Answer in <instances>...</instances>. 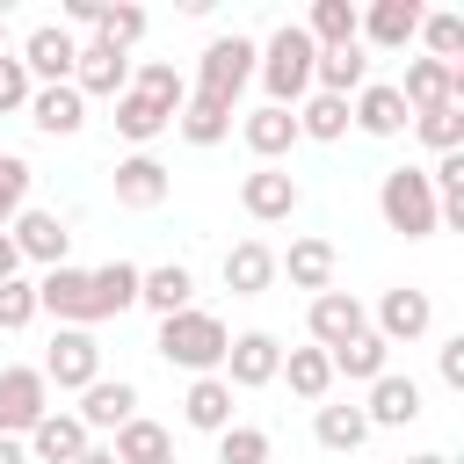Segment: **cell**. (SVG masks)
Masks as SVG:
<instances>
[{"mask_svg": "<svg viewBox=\"0 0 464 464\" xmlns=\"http://www.w3.org/2000/svg\"><path fill=\"white\" fill-rule=\"evenodd\" d=\"M109 457H116V464H160V457H174V435H167L160 420H145V413H130V420L116 428V442H109Z\"/></svg>", "mask_w": 464, "mask_h": 464, "instance_id": "d6a6232c", "label": "cell"}, {"mask_svg": "<svg viewBox=\"0 0 464 464\" xmlns=\"http://www.w3.org/2000/svg\"><path fill=\"white\" fill-rule=\"evenodd\" d=\"M297 29L312 36V51H341V44H355L362 7H355V0H312V14H304Z\"/></svg>", "mask_w": 464, "mask_h": 464, "instance_id": "f546056e", "label": "cell"}, {"mask_svg": "<svg viewBox=\"0 0 464 464\" xmlns=\"http://www.w3.org/2000/svg\"><path fill=\"white\" fill-rule=\"evenodd\" d=\"M29 319H36V283H29V276L0 283V334H22Z\"/></svg>", "mask_w": 464, "mask_h": 464, "instance_id": "ee69618b", "label": "cell"}, {"mask_svg": "<svg viewBox=\"0 0 464 464\" xmlns=\"http://www.w3.org/2000/svg\"><path fill=\"white\" fill-rule=\"evenodd\" d=\"M435 160L442 152H464V109H413V123H406Z\"/></svg>", "mask_w": 464, "mask_h": 464, "instance_id": "f35d334b", "label": "cell"}, {"mask_svg": "<svg viewBox=\"0 0 464 464\" xmlns=\"http://www.w3.org/2000/svg\"><path fill=\"white\" fill-rule=\"evenodd\" d=\"M218 276H225L232 297H261V290H276V246L268 239H232L225 261H218Z\"/></svg>", "mask_w": 464, "mask_h": 464, "instance_id": "ffe728a7", "label": "cell"}, {"mask_svg": "<svg viewBox=\"0 0 464 464\" xmlns=\"http://www.w3.org/2000/svg\"><path fill=\"white\" fill-rule=\"evenodd\" d=\"M406 464H450V457H442V450H420V457H406Z\"/></svg>", "mask_w": 464, "mask_h": 464, "instance_id": "816d5d0a", "label": "cell"}, {"mask_svg": "<svg viewBox=\"0 0 464 464\" xmlns=\"http://www.w3.org/2000/svg\"><path fill=\"white\" fill-rule=\"evenodd\" d=\"M435 370H442V384H450V392H464V334H450V341L435 348Z\"/></svg>", "mask_w": 464, "mask_h": 464, "instance_id": "bcb514c9", "label": "cell"}, {"mask_svg": "<svg viewBox=\"0 0 464 464\" xmlns=\"http://www.w3.org/2000/svg\"><path fill=\"white\" fill-rule=\"evenodd\" d=\"M29 72H22V58L14 51H0V116H14V109H29Z\"/></svg>", "mask_w": 464, "mask_h": 464, "instance_id": "f6af8a7d", "label": "cell"}, {"mask_svg": "<svg viewBox=\"0 0 464 464\" xmlns=\"http://www.w3.org/2000/svg\"><path fill=\"white\" fill-rule=\"evenodd\" d=\"M239 210H246L254 225H283V218L297 210V174H290V167H254V174L239 181Z\"/></svg>", "mask_w": 464, "mask_h": 464, "instance_id": "9a60e30c", "label": "cell"}, {"mask_svg": "<svg viewBox=\"0 0 464 464\" xmlns=\"http://www.w3.org/2000/svg\"><path fill=\"white\" fill-rule=\"evenodd\" d=\"M94 14H102V0H65V22H80V29H94Z\"/></svg>", "mask_w": 464, "mask_h": 464, "instance_id": "7dc6e473", "label": "cell"}, {"mask_svg": "<svg viewBox=\"0 0 464 464\" xmlns=\"http://www.w3.org/2000/svg\"><path fill=\"white\" fill-rule=\"evenodd\" d=\"M290 116H297V138H319V145L348 138V102H341V94H304Z\"/></svg>", "mask_w": 464, "mask_h": 464, "instance_id": "d590c367", "label": "cell"}, {"mask_svg": "<svg viewBox=\"0 0 464 464\" xmlns=\"http://www.w3.org/2000/svg\"><path fill=\"white\" fill-rule=\"evenodd\" d=\"M181 420L196 428V435H225L239 413H232V384L225 377H188V392H181Z\"/></svg>", "mask_w": 464, "mask_h": 464, "instance_id": "4316f807", "label": "cell"}, {"mask_svg": "<svg viewBox=\"0 0 464 464\" xmlns=\"http://www.w3.org/2000/svg\"><path fill=\"white\" fill-rule=\"evenodd\" d=\"M29 181H36V174H29V160H22V152H0V232L29 210Z\"/></svg>", "mask_w": 464, "mask_h": 464, "instance_id": "b9f144b4", "label": "cell"}, {"mask_svg": "<svg viewBox=\"0 0 464 464\" xmlns=\"http://www.w3.org/2000/svg\"><path fill=\"white\" fill-rule=\"evenodd\" d=\"M44 413H51V384H44V370H36V362H7V370H0V435L22 442Z\"/></svg>", "mask_w": 464, "mask_h": 464, "instance_id": "52a82bcc", "label": "cell"}, {"mask_svg": "<svg viewBox=\"0 0 464 464\" xmlns=\"http://www.w3.org/2000/svg\"><path fill=\"white\" fill-rule=\"evenodd\" d=\"M7 239H14V254H22V261H36V268H65V246H72L65 218H58V210H44V203H29V210L7 225Z\"/></svg>", "mask_w": 464, "mask_h": 464, "instance_id": "7c38bea8", "label": "cell"}, {"mask_svg": "<svg viewBox=\"0 0 464 464\" xmlns=\"http://www.w3.org/2000/svg\"><path fill=\"white\" fill-rule=\"evenodd\" d=\"M160 362L167 370H188V377H218L225 370V348H232V334H225V319L218 312H203V304H188V312H174V319H160Z\"/></svg>", "mask_w": 464, "mask_h": 464, "instance_id": "6da1fadb", "label": "cell"}, {"mask_svg": "<svg viewBox=\"0 0 464 464\" xmlns=\"http://www.w3.org/2000/svg\"><path fill=\"white\" fill-rule=\"evenodd\" d=\"M72 87H80V102H116L123 87H130V51H109V44H80V58H72Z\"/></svg>", "mask_w": 464, "mask_h": 464, "instance_id": "4fadbf2b", "label": "cell"}, {"mask_svg": "<svg viewBox=\"0 0 464 464\" xmlns=\"http://www.w3.org/2000/svg\"><path fill=\"white\" fill-rule=\"evenodd\" d=\"M109 188H116V203H123V210H160V203H167V188H174V174H167L152 152H123V160H116V174H109Z\"/></svg>", "mask_w": 464, "mask_h": 464, "instance_id": "5bb4252c", "label": "cell"}, {"mask_svg": "<svg viewBox=\"0 0 464 464\" xmlns=\"http://www.w3.org/2000/svg\"><path fill=\"white\" fill-rule=\"evenodd\" d=\"M72 413H80V428H87V435H116V428L138 413V384H130V377H94V384L80 392V406H72Z\"/></svg>", "mask_w": 464, "mask_h": 464, "instance_id": "e0dca14e", "label": "cell"}, {"mask_svg": "<svg viewBox=\"0 0 464 464\" xmlns=\"http://www.w3.org/2000/svg\"><path fill=\"white\" fill-rule=\"evenodd\" d=\"M0 464H29V450H22L14 435H0Z\"/></svg>", "mask_w": 464, "mask_h": 464, "instance_id": "681fc988", "label": "cell"}, {"mask_svg": "<svg viewBox=\"0 0 464 464\" xmlns=\"http://www.w3.org/2000/svg\"><path fill=\"white\" fill-rule=\"evenodd\" d=\"M377 218H384L399 239H428V232H442V225H435L428 167H392V174L377 181Z\"/></svg>", "mask_w": 464, "mask_h": 464, "instance_id": "3957f363", "label": "cell"}, {"mask_svg": "<svg viewBox=\"0 0 464 464\" xmlns=\"http://www.w3.org/2000/svg\"><path fill=\"white\" fill-rule=\"evenodd\" d=\"M72 464H116V457H109V450H102V442H87V450H80V457H72Z\"/></svg>", "mask_w": 464, "mask_h": 464, "instance_id": "f907efd6", "label": "cell"}, {"mask_svg": "<svg viewBox=\"0 0 464 464\" xmlns=\"http://www.w3.org/2000/svg\"><path fill=\"white\" fill-rule=\"evenodd\" d=\"M420 44H428L435 65H464V14H450V7L420 14Z\"/></svg>", "mask_w": 464, "mask_h": 464, "instance_id": "ab89813d", "label": "cell"}, {"mask_svg": "<svg viewBox=\"0 0 464 464\" xmlns=\"http://www.w3.org/2000/svg\"><path fill=\"white\" fill-rule=\"evenodd\" d=\"M87 442H94V435L80 428V413H58V406H51V413H44V420H36L29 435H22L29 464H72V457H80Z\"/></svg>", "mask_w": 464, "mask_h": 464, "instance_id": "603a6c76", "label": "cell"}, {"mask_svg": "<svg viewBox=\"0 0 464 464\" xmlns=\"http://www.w3.org/2000/svg\"><path fill=\"white\" fill-rule=\"evenodd\" d=\"M428 326H435V297H428V290L399 283V290H384V297H377V319H370V334H377L384 348H413Z\"/></svg>", "mask_w": 464, "mask_h": 464, "instance_id": "9c48e42d", "label": "cell"}, {"mask_svg": "<svg viewBox=\"0 0 464 464\" xmlns=\"http://www.w3.org/2000/svg\"><path fill=\"white\" fill-rule=\"evenodd\" d=\"M362 87H370V51H362V44H341V51H319V58H312V94L355 102Z\"/></svg>", "mask_w": 464, "mask_h": 464, "instance_id": "cb8c5ba5", "label": "cell"}, {"mask_svg": "<svg viewBox=\"0 0 464 464\" xmlns=\"http://www.w3.org/2000/svg\"><path fill=\"white\" fill-rule=\"evenodd\" d=\"M326 362H334V377H348V384H377V377L392 370V348H384L377 334H355V341L326 348Z\"/></svg>", "mask_w": 464, "mask_h": 464, "instance_id": "1f68e13d", "label": "cell"}, {"mask_svg": "<svg viewBox=\"0 0 464 464\" xmlns=\"http://www.w3.org/2000/svg\"><path fill=\"white\" fill-rule=\"evenodd\" d=\"M348 123L362 130V138H406V123H413V109L399 102V87L392 80H370L355 102H348Z\"/></svg>", "mask_w": 464, "mask_h": 464, "instance_id": "d6986e66", "label": "cell"}, {"mask_svg": "<svg viewBox=\"0 0 464 464\" xmlns=\"http://www.w3.org/2000/svg\"><path fill=\"white\" fill-rule=\"evenodd\" d=\"M312 435H319V450L348 457V450L370 442V420H362V406H348V399H319V406H312Z\"/></svg>", "mask_w": 464, "mask_h": 464, "instance_id": "f1b7e54d", "label": "cell"}, {"mask_svg": "<svg viewBox=\"0 0 464 464\" xmlns=\"http://www.w3.org/2000/svg\"><path fill=\"white\" fill-rule=\"evenodd\" d=\"M406 109H464V65H435V58H406V80H392Z\"/></svg>", "mask_w": 464, "mask_h": 464, "instance_id": "8fae6325", "label": "cell"}, {"mask_svg": "<svg viewBox=\"0 0 464 464\" xmlns=\"http://www.w3.org/2000/svg\"><path fill=\"white\" fill-rule=\"evenodd\" d=\"M276 370H283V341H276L268 326H246V334H232L218 377H225L232 392H261V384H276Z\"/></svg>", "mask_w": 464, "mask_h": 464, "instance_id": "30bf717a", "label": "cell"}, {"mask_svg": "<svg viewBox=\"0 0 464 464\" xmlns=\"http://www.w3.org/2000/svg\"><path fill=\"white\" fill-rule=\"evenodd\" d=\"M0 51H7V14H0Z\"/></svg>", "mask_w": 464, "mask_h": 464, "instance_id": "f5cc1de1", "label": "cell"}, {"mask_svg": "<svg viewBox=\"0 0 464 464\" xmlns=\"http://www.w3.org/2000/svg\"><path fill=\"white\" fill-rule=\"evenodd\" d=\"M22 116H29V123H36L44 138H72V130L87 123V102H80V87L65 80V87H36Z\"/></svg>", "mask_w": 464, "mask_h": 464, "instance_id": "83f0119b", "label": "cell"}, {"mask_svg": "<svg viewBox=\"0 0 464 464\" xmlns=\"http://www.w3.org/2000/svg\"><path fill=\"white\" fill-rule=\"evenodd\" d=\"M334 268H341V254H334V239H319V232H304V239H290V254H276V276H290V290H334Z\"/></svg>", "mask_w": 464, "mask_h": 464, "instance_id": "44dd1931", "label": "cell"}, {"mask_svg": "<svg viewBox=\"0 0 464 464\" xmlns=\"http://www.w3.org/2000/svg\"><path fill=\"white\" fill-rule=\"evenodd\" d=\"M138 36H145V7H109V0H102V14H94V44L130 51Z\"/></svg>", "mask_w": 464, "mask_h": 464, "instance_id": "7bdbcfd3", "label": "cell"}, {"mask_svg": "<svg viewBox=\"0 0 464 464\" xmlns=\"http://www.w3.org/2000/svg\"><path fill=\"white\" fill-rule=\"evenodd\" d=\"M174 130H181L188 145H225V138H232V109H218V102L188 94V102H181V116H174Z\"/></svg>", "mask_w": 464, "mask_h": 464, "instance_id": "74e56055", "label": "cell"}, {"mask_svg": "<svg viewBox=\"0 0 464 464\" xmlns=\"http://www.w3.org/2000/svg\"><path fill=\"white\" fill-rule=\"evenodd\" d=\"M138 304H145V312H160V319L188 312V304H196V276H188V261H160V268H138Z\"/></svg>", "mask_w": 464, "mask_h": 464, "instance_id": "484cf974", "label": "cell"}, {"mask_svg": "<svg viewBox=\"0 0 464 464\" xmlns=\"http://www.w3.org/2000/svg\"><path fill=\"white\" fill-rule=\"evenodd\" d=\"M420 0H370L362 7V29H355V44H377V51H406L413 36H420Z\"/></svg>", "mask_w": 464, "mask_h": 464, "instance_id": "ac0fdd59", "label": "cell"}, {"mask_svg": "<svg viewBox=\"0 0 464 464\" xmlns=\"http://www.w3.org/2000/svg\"><path fill=\"white\" fill-rule=\"evenodd\" d=\"M276 377H283L297 399H312V406L334 392V362H326V348H283V370H276Z\"/></svg>", "mask_w": 464, "mask_h": 464, "instance_id": "e575fe53", "label": "cell"}, {"mask_svg": "<svg viewBox=\"0 0 464 464\" xmlns=\"http://www.w3.org/2000/svg\"><path fill=\"white\" fill-rule=\"evenodd\" d=\"M312 58H319V51H312V36H304L297 22H283V29L261 44L254 80L268 87V102H276V109H297V102L312 94Z\"/></svg>", "mask_w": 464, "mask_h": 464, "instance_id": "7a4b0ae2", "label": "cell"}, {"mask_svg": "<svg viewBox=\"0 0 464 464\" xmlns=\"http://www.w3.org/2000/svg\"><path fill=\"white\" fill-rule=\"evenodd\" d=\"M428 406H420V384L413 377H399V370H384L377 384H370V399H362V420H370V435L377 428H413Z\"/></svg>", "mask_w": 464, "mask_h": 464, "instance_id": "7402d4cb", "label": "cell"}, {"mask_svg": "<svg viewBox=\"0 0 464 464\" xmlns=\"http://www.w3.org/2000/svg\"><path fill=\"white\" fill-rule=\"evenodd\" d=\"M276 457V442H268V428H254V420H232L225 435H218V464H268Z\"/></svg>", "mask_w": 464, "mask_h": 464, "instance_id": "60d3db41", "label": "cell"}, {"mask_svg": "<svg viewBox=\"0 0 464 464\" xmlns=\"http://www.w3.org/2000/svg\"><path fill=\"white\" fill-rule=\"evenodd\" d=\"M36 370H44V384H58V392H87V384L102 377V341H94L87 326H58Z\"/></svg>", "mask_w": 464, "mask_h": 464, "instance_id": "5b68a950", "label": "cell"}, {"mask_svg": "<svg viewBox=\"0 0 464 464\" xmlns=\"http://www.w3.org/2000/svg\"><path fill=\"white\" fill-rule=\"evenodd\" d=\"M160 130H174V109H160V102H145V94H116V138L130 145V152H145Z\"/></svg>", "mask_w": 464, "mask_h": 464, "instance_id": "4dcf8cb0", "label": "cell"}, {"mask_svg": "<svg viewBox=\"0 0 464 464\" xmlns=\"http://www.w3.org/2000/svg\"><path fill=\"white\" fill-rule=\"evenodd\" d=\"M14 58H22L29 87H65V80H72V58H80V36H72L65 22H36Z\"/></svg>", "mask_w": 464, "mask_h": 464, "instance_id": "8992f818", "label": "cell"}, {"mask_svg": "<svg viewBox=\"0 0 464 464\" xmlns=\"http://www.w3.org/2000/svg\"><path fill=\"white\" fill-rule=\"evenodd\" d=\"M87 283H94V319H116L138 304V261H102L87 268Z\"/></svg>", "mask_w": 464, "mask_h": 464, "instance_id": "836d02e7", "label": "cell"}, {"mask_svg": "<svg viewBox=\"0 0 464 464\" xmlns=\"http://www.w3.org/2000/svg\"><path fill=\"white\" fill-rule=\"evenodd\" d=\"M304 326H312V348H341V341L370 334V312H362V297H348V290H319L312 312H304Z\"/></svg>", "mask_w": 464, "mask_h": 464, "instance_id": "2e32d148", "label": "cell"}, {"mask_svg": "<svg viewBox=\"0 0 464 464\" xmlns=\"http://www.w3.org/2000/svg\"><path fill=\"white\" fill-rule=\"evenodd\" d=\"M14 276H22V254H14V239L0 232V283H14Z\"/></svg>", "mask_w": 464, "mask_h": 464, "instance_id": "c3c4849f", "label": "cell"}, {"mask_svg": "<svg viewBox=\"0 0 464 464\" xmlns=\"http://www.w3.org/2000/svg\"><path fill=\"white\" fill-rule=\"evenodd\" d=\"M239 138H246V152H254L261 167H276V160L297 145V116H290V109H276V102H261V109H246V116H239Z\"/></svg>", "mask_w": 464, "mask_h": 464, "instance_id": "d4e9b609", "label": "cell"}, {"mask_svg": "<svg viewBox=\"0 0 464 464\" xmlns=\"http://www.w3.org/2000/svg\"><path fill=\"white\" fill-rule=\"evenodd\" d=\"M130 94H145V102H160V109H174V116H181L188 80H181L167 58H145V65H130Z\"/></svg>", "mask_w": 464, "mask_h": 464, "instance_id": "8d00e7d4", "label": "cell"}, {"mask_svg": "<svg viewBox=\"0 0 464 464\" xmlns=\"http://www.w3.org/2000/svg\"><path fill=\"white\" fill-rule=\"evenodd\" d=\"M36 312H51L58 326H87V334L102 326V319H94V283H87V268H72V261L36 276Z\"/></svg>", "mask_w": 464, "mask_h": 464, "instance_id": "ba28073f", "label": "cell"}, {"mask_svg": "<svg viewBox=\"0 0 464 464\" xmlns=\"http://www.w3.org/2000/svg\"><path fill=\"white\" fill-rule=\"evenodd\" d=\"M254 58H261V44H254V36H210V44H203V58H196V87H188V94H203V102L232 109V102H239V87L254 80Z\"/></svg>", "mask_w": 464, "mask_h": 464, "instance_id": "277c9868", "label": "cell"}]
</instances>
